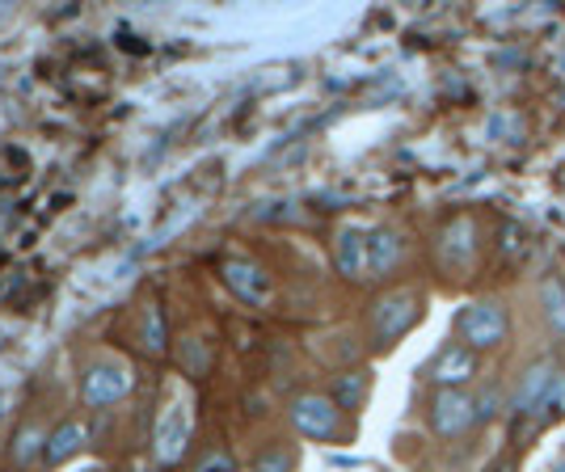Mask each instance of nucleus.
Returning a JSON list of instances; mask_svg holds the SVG:
<instances>
[{
	"instance_id": "23",
	"label": "nucleus",
	"mask_w": 565,
	"mask_h": 472,
	"mask_svg": "<svg viewBox=\"0 0 565 472\" xmlns=\"http://www.w3.org/2000/svg\"><path fill=\"white\" fill-rule=\"evenodd\" d=\"M94 472H106V469H94Z\"/></svg>"
},
{
	"instance_id": "17",
	"label": "nucleus",
	"mask_w": 565,
	"mask_h": 472,
	"mask_svg": "<svg viewBox=\"0 0 565 472\" xmlns=\"http://www.w3.org/2000/svg\"><path fill=\"white\" fill-rule=\"evenodd\" d=\"M43 448H47V435H43V426H25L22 435H18V448H13V460H18V464H30L34 455L43 460Z\"/></svg>"
},
{
	"instance_id": "13",
	"label": "nucleus",
	"mask_w": 565,
	"mask_h": 472,
	"mask_svg": "<svg viewBox=\"0 0 565 472\" xmlns=\"http://www.w3.org/2000/svg\"><path fill=\"white\" fill-rule=\"evenodd\" d=\"M89 443V426L68 418V422H60L55 430L47 435V448H43V464L47 469H60V464H68L72 455H81V448Z\"/></svg>"
},
{
	"instance_id": "19",
	"label": "nucleus",
	"mask_w": 565,
	"mask_h": 472,
	"mask_svg": "<svg viewBox=\"0 0 565 472\" xmlns=\"http://www.w3.org/2000/svg\"><path fill=\"white\" fill-rule=\"evenodd\" d=\"M194 472H236V460H233V451H224V448H212L199 464H194Z\"/></svg>"
},
{
	"instance_id": "10",
	"label": "nucleus",
	"mask_w": 565,
	"mask_h": 472,
	"mask_svg": "<svg viewBox=\"0 0 565 472\" xmlns=\"http://www.w3.org/2000/svg\"><path fill=\"white\" fill-rule=\"evenodd\" d=\"M477 245H481L477 240V219L472 215H451L444 233H439V258L448 270H465L477 258Z\"/></svg>"
},
{
	"instance_id": "20",
	"label": "nucleus",
	"mask_w": 565,
	"mask_h": 472,
	"mask_svg": "<svg viewBox=\"0 0 565 472\" xmlns=\"http://www.w3.org/2000/svg\"><path fill=\"white\" fill-rule=\"evenodd\" d=\"M562 409H565V372H557V379H553V388H548V397H544L541 418L548 422V418H557Z\"/></svg>"
},
{
	"instance_id": "15",
	"label": "nucleus",
	"mask_w": 565,
	"mask_h": 472,
	"mask_svg": "<svg viewBox=\"0 0 565 472\" xmlns=\"http://www.w3.org/2000/svg\"><path fill=\"white\" fill-rule=\"evenodd\" d=\"M367 393H372V372H367V367L347 372V376H338V384H333V401H338V409H359V405L367 401Z\"/></svg>"
},
{
	"instance_id": "6",
	"label": "nucleus",
	"mask_w": 565,
	"mask_h": 472,
	"mask_svg": "<svg viewBox=\"0 0 565 472\" xmlns=\"http://www.w3.org/2000/svg\"><path fill=\"white\" fill-rule=\"evenodd\" d=\"M190 448V405L186 401H169L157 418L152 430V455L161 464H178Z\"/></svg>"
},
{
	"instance_id": "7",
	"label": "nucleus",
	"mask_w": 565,
	"mask_h": 472,
	"mask_svg": "<svg viewBox=\"0 0 565 472\" xmlns=\"http://www.w3.org/2000/svg\"><path fill=\"white\" fill-rule=\"evenodd\" d=\"M477 367H481V354L469 351L465 342H448L444 351L435 354V363L426 367V379L435 388H469L477 379Z\"/></svg>"
},
{
	"instance_id": "18",
	"label": "nucleus",
	"mask_w": 565,
	"mask_h": 472,
	"mask_svg": "<svg viewBox=\"0 0 565 472\" xmlns=\"http://www.w3.org/2000/svg\"><path fill=\"white\" fill-rule=\"evenodd\" d=\"M296 469V451L291 448H266L254 460V472H291Z\"/></svg>"
},
{
	"instance_id": "1",
	"label": "nucleus",
	"mask_w": 565,
	"mask_h": 472,
	"mask_svg": "<svg viewBox=\"0 0 565 472\" xmlns=\"http://www.w3.org/2000/svg\"><path fill=\"white\" fill-rule=\"evenodd\" d=\"M451 330H456V342H465L469 351H498L511 333V312L502 300H472L451 317Z\"/></svg>"
},
{
	"instance_id": "4",
	"label": "nucleus",
	"mask_w": 565,
	"mask_h": 472,
	"mask_svg": "<svg viewBox=\"0 0 565 472\" xmlns=\"http://www.w3.org/2000/svg\"><path fill=\"white\" fill-rule=\"evenodd\" d=\"M287 418L312 443H330V439L342 435V409L326 393H300V397H291Z\"/></svg>"
},
{
	"instance_id": "11",
	"label": "nucleus",
	"mask_w": 565,
	"mask_h": 472,
	"mask_svg": "<svg viewBox=\"0 0 565 472\" xmlns=\"http://www.w3.org/2000/svg\"><path fill=\"white\" fill-rule=\"evenodd\" d=\"M333 266H338V275H347V279H367V228H342L338 240H333Z\"/></svg>"
},
{
	"instance_id": "9",
	"label": "nucleus",
	"mask_w": 565,
	"mask_h": 472,
	"mask_svg": "<svg viewBox=\"0 0 565 472\" xmlns=\"http://www.w3.org/2000/svg\"><path fill=\"white\" fill-rule=\"evenodd\" d=\"M220 279H224V287L233 291L236 300H245V304H254V308L270 304V275L262 270L258 261L228 258L220 266Z\"/></svg>"
},
{
	"instance_id": "21",
	"label": "nucleus",
	"mask_w": 565,
	"mask_h": 472,
	"mask_svg": "<svg viewBox=\"0 0 565 472\" xmlns=\"http://www.w3.org/2000/svg\"><path fill=\"white\" fill-rule=\"evenodd\" d=\"M4 414H9V397L0 393V422H4Z\"/></svg>"
},
{
	"instance_id": "8",
	"label": "nucleus",
	"mask_w": 565,
	"mask_h": 472,
	"mask_svg": "<svg viewBox=\"0 0 565 472\" xmlns=\"http://www.w3.org/2000/svg\"><path fill=\"white\" fill-rule=\"evenodd\" d=\"M557 372H562L557 363L541 358V363H532V367L519 376L515 393H511V414H515L519 422H527V418H541L544 397H548V388H553Z\"/></svg>"
},
{
	"instance_id": "12",
	"label": "nucleus",
	"mask_w": 565,
	"mask_h": 472,
	"mask_svg": "<svg viewBox=\"0 0 565 472\" xmlns=\"http://www.w3.org/2000/svg\"><path fill=\"white\" fill-rule=\"evenodd\" d=\"M405 240L393 228H367V279H384L401 266Z\"/></svg>"
},
{
	"instance_id": "14",
	"label": "nucleus",
	"mask_w": 565,
	"mask_h": 472,
	"mask_svg": "<svg viewBox=\"0 0 565 472\" xmlns=\"http://www.w3.org/2000/svg\"><path fill=\"white\" fill-rule=\"evenodd\" d=\"M541 312L548 330L565 342V275H557V270H548L541 279Z\"/></svg>"
},
{
	"instance_id": "22",
	"label": "nucleus",
	"mask_w": 565,
	"mask_h": 472,
	"mask_svg": "<svg viewBox=\"0 0 565 472\" xmlns=\"http://www.w3.org/2000/svg\"><path fill=\"white\" fill-rule=\"evenodd\" d=\"M494 472H515V464H498Z\"/></svg>"
},
{
	"instance_id": "16",
	"label": "nucleus",
	"mask_w": 565,
	"mask_h": 472,
	"mask_svg": "<svg viewBox=\"0 0 565 472\" xmlns=\"http://www.w3.org/2000/svg\"><path fill=\"white\" fill-rule=\"evenodd\" d=\"M169 333H166V312L157 304L143 308V351L148 354H166Z\"/></svg>"
},
{
	"instance_id": "3",
	"label": "nucleus",
	"mask_w": 565,
	"mask_h": 472,
	"mask_svg": "<svg viewBox=\"0 0 565 472\" xmlns=\"http://www.w3.org/2000/svg\"><path fill=\"white\" fill-rule=\"evenodd\" d=\"M426 422L439 439H465L477 426V397L469 388H435L426 405Z\"/></svg>"
},
{
	"instance_id": "2",
	"label": "nucleus",
	"mask_w": 565,
	"mask_h": 472,
	"mask_svg": "<svg viewBox=\"0 0 565 472\" xmlns=\"http://www.w3.org/2000/svg\"><path fill=\"white\" fill-rule=\"evenodd\" d=\"M418 317H423V296L414 287H397V291L380 296L376 308H372V333H376L380 351L401 342L405 333L418 325Z\"/></svg>"
},
{
	"instance_id": "5",
	"label": "nucleus",
	"mask_w": 565,
	"mask_h": 472,
	"mask_svg": "<svg viewBox=\"0 0 565 472\" xmlns=\"http://www.w3.org/2000/svg\"><path fill=\"white\" fill-rule=\"evenodd\" d=\"M131 367L127 363H118V358H102L94 363L85 376H81V401L89 405V409H106V405H118L127 393H131Z\"/></svg>"
}]
</instances>
